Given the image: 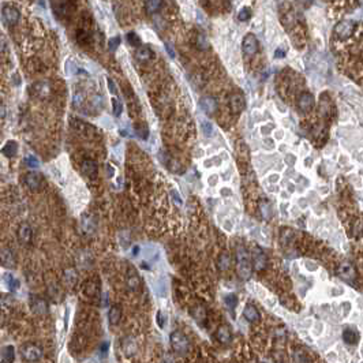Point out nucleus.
<instances>
[{
	"mask_svg": "<svg viewBox=\"0 0 363 363\" xmlns=\"http://www.w3.org/2000/svg\"><path fill=\"white\" fill-rule=\"evenodd\" d=\"M236 261H238V274L243 280H248L253 274V265L250 262V254L243 246L236 248Z\"/></svg>",
	"mask_w": 363,
	"mask_h": 363,
	"instance_id": "obj_1",
	"label": "nucleus"
},
{
	"mask_svg": "<svg viewBox=\"0 0 363 363\" xmlns=\"http://www.w3.org/2000/svg\"><path fill=\"white\" fill-rule=\"evenodd\" d=\"M171 347L176 354L185 355L190 349V343H189V339L182 332L176 330V332L171 333Z\"/></svg>",
	"mask_w": 363,
	"mask_h": 363,
	"instance_id": "obj_2",
	"label": "nucleus"
},
{
	"mask_svg": "<svg viewBox=\"0 0 363 363\" xmlns=\"http://www.w3.org/2000/svg\"><path fill=\"white\" fill-rule=\"evenodd\" d=\"M355 29L356 23L354 21H342L336 25L333 33L337 40H347L355 32Z\"/></svg>",
	"mask_w": 363,
	"mask_h": 363,
	"instance_id": "obj_3",
	"label": "nucleus"
},
{
	"mask_svg": "<svg viewBox=\"0 0 363 363\" xmlns=\"http://www.w3.org/2000/svg\"><path fill=\"white\" fill-rule=\"evenodd\" d=\"M21 354L22 358H23L26 362H37V361L41 359L42 351L38 345L32 344V343H28V344L22 345Z\"/></svg>",
	"mask_w": 363,
	"mask_h": 363,
	"instance_id": "obj_4",
	"label": "nucleus"
},
{
	"mask_svg": "<svg viewBox=\"0 0 363 363\" xmlns=\"http://www.w3.org/2000/svg\"><path fill=\"white\" fill-rule=\"evenodd\" d=\"M258 48H260V44H258V40H257V37L253 33H248V35L245 36L243 42H242V49H243L245 55H255L258 52Z\"/></svg>",
	"mask_w": 363,
	"mask_h": 363,
	"instance_id": "obj_5",
	"label": "nucleus"
},
{
	"mask_svg": "<svg viewBox=\"0 0 363 363\" xmlns=\"http://www.w3.org/2000/svg\"><path fill=\"white\" fill-rule=\"evenodd\" d=\"M1 18H3V21H4L6 25L14 26V25L18 23L21 15H19V11L15 7H13V6H4L3 10H1Z\"/></svg>",
	"mask_w": 363,
	"mask_h": 363,
	"instance_id": "obj_6",
	"label": "nucleus"
},
{
	"mask_svg": "<svg viewBox=\"0 0 363 363\" xmlns=\"http://www.w3.org/2000/svg\"><path fill=\"white\" fill-rule=\"evenodd\" d=\"M52 8L57 18H67L71 13L70 0H52Z\"/></svg>",
	"mask_w": 363,
	"mask_h": 363,
	"instance_id": "obj_7",
	"label": "nucleus"
},
{
	"mask_svg": "<svg viewBox=\"0 0 363 363\" xmlns=\"http://www.w3.org/2000/svg\"><path fill=\"white\" fill-rule=\"evenodd\" d=\"M229 107H231L232 114H235V115L240 114L242 111L245 110V107H246L245 96H243L242 93H239V92L232 93V95L229 96Z\"/></svg>",
	"mask_w": 363,
	"mask_h": 363,
	"instance_id": "obj_8",
	"label": "nucleus"
},
{
	"mask_svg": "<svg viewBox=\"0 0 363 363\" xmlns=\"http://www.w3.org/2000/svg\"><path fill=\"white\" fill-rule=\"evenodd\" d=\"M251 258H253V267L255 270H264L267 267V258L260 247H254Z\"/></svg>",
	"mask_w": 363,
	"mask_h": 363,
	"instance_id": "obj_9",
	"label": "nucleus"
},
{
	"mask_svg": "<svg viewBox=\"0 0 363 363\" xmlns=\"http://www.w3.org/2000/svg\"><path fill=\"white\" fill-rule=\"evenodd\" d=\"M313 107H314V97L307 92L302 93L299 98H298V108H299V111L303 112V114H307L308 111H311Z\"/></svg>",
	"mask_w": 363,
	"mask_h": 363,
	"instance_id": "obj_10",
	"label": "nucleus"
},
{
	"mask_svg": "<svg viewBox=\"0 0 363 363\" xmlns=\"http://www.w3.org/2000/svg\"><path fill=\"white\" fill-rule=\"evenodd\" d=\"M199 107L208 115H214L217 111V100L214 97L206 96L199 100Z\"/></svg>",
	"mask_w": 363,
	"mask_h": 363,
	"instance_id": "obj_11",
	"label": "nucleus"
},
{
	"mask_svg": "<svg viewBox=\"0 0 363 363\" xmlns=\"http://www.w3.org/2000/svg\"><path fill=\"white\" fill-rule=\"evenodd\" d=\"M25 183L30 190H40L42 186V176L38 172H28L25 175Z\"/></svg>",
	"mask_w": 363,
	"mask_h": 363,
	"instance_id": "obj_12",
	"label": "nucleus"
},
{
	"mask_svg": "<svg viewBox=\"0 0 363 363\" xmlns=\"http://www.w3.org/2000/svg\"><path fill=\"white\" fill-rule=\"evenodd\" d=\"M49 92H51V86L47 81H40V82H36L30 86V93L33 96L40 97V98L48 96Z\"/></svg>",
	"mask_w": 363,
	"mask_h": 363,
	"instance_id": "obj_13",
	"label": "nucleus"
},
{
	"mask_svg": "<svg viewBox=\"0 0 363 363\" xmlns=\"http://www.w3.org/2000/svg\"><path fill=\"white\" fill-rule=\"evenodd\" d=\"M126 280H127V287L130 288L131 291H137L139 286H141V279L138 276L137 269L133 267V265H130L129 269H127V277H126Z\"/></svg>",
	"mask_w": 363,
	"mask_h": 363,
	"instance_id": "obj_14",
	"label": "nucleus"
},
{
	"mask_svg": "<svg viewBox=\"0 0 363 363\" xmlns=\"http://www.w3.org/2000/svg\"><path fill=\"white\" fill-rule=\"evenodd\" d=\"M339 274H340L342 279L348 281V283H352L356 279L355 267H352L351 264H348V262H343L342 265L339 267Z\"/></svg>",
	"mask_w": 363,
	"mask_h": 363,
	"instance_id": "obj_15",
	"label": "nucleus"
},
{
	"mask_svg": "<svg viewBox=\"0 0 363 363\" xmlns=\"http://www.w3.org/2000/svg\"><path fill=\"white\" fill-rule=\"evenodd\" d=\"M30 308L37 315H45L48 313V305L41 298H33L30 302Z\"/></svg>",
	"mask_w": 363,
	"mask_h": 363,
	"instance_id": "obj_16",
	"label": "nucleus"
},
{
	"mask_svg": "<svg viewBox=\"0 0 363 363\" xmlns=\"http://www.w3.org/2000/svg\"><path fill=\"white\" fill-rule=\"evenodd\" d=\"M18 239L23 245H30V242L33 239V231L29 224H22L18 229Z\"/></svg>",
	"mask_w": 363,
	"mask_h": 363,
	"instance_id": "obj_17",
	"label": "nucleus"
},
{
	"mask_svg": "<svg viewBox=\"0 0 363 363\" xmlns=\"http://www.w3.org/2000/svg\"><path fill=\"white\" fill-rule=\"evenodd\" d=\"M216 337H217V340L220 343H223V344H228V343H231L232 340V332H231V329L229 326H227V325H220L217 330H216Z\"/></svg>",
	"mask_w": 363,
	"mask_h": 363,
	"instance_id": "obj_18",
	"label": "nucleus"
},
{
	"mask_svg": "<svg viewBox=\"0 0 363 363\" xmlns=\"http://www.w3.org/2000/svg\"><path fill=\"white\" fill-rule=\"evenodd\" d=\"M0 258H1V265H3V267L11 269V267H15L14 253H13L10 248H7V247L1 248V255H0Z\"/></svg>",
	"mask_w": 363,
	"mask_h": 363,
	"instance_id": "obj_19",
	"label": "nucleus"
},
{
	"mask_svg": "<svg viewBox=\"0 0 363 363\" xmlns=\"http://www.w3.org/2000/svg\"><path fill=\"white\" fill-rule=\"evenodd\" d=\"M83 175H86L88 178H95L97 173V164L93 160H85L81 165Z\"/></svg>",
	"mask_w": 363,
	"mask_h": 363,
	"instance_id": "obj_20",
	"label": "nucleus"
},
{
	"mask_svg": "<svg viewBox=\"0 0 363 363\" xmlns=\"http://www.w3.org/2000/svg\"><path fill=\"white\" fill-rule=\"evenodd\" d=\"M243 317L246 318L247 321H250V322L260 321V318H261L258 310L254 307L253 305H247L246 307H245V310H243Z\"/></svg>",
	"mask_w": 363,
	"mask_h": 363,
	"instance_id": "obj_21",
	"label": "nucleus"
},
{
	"mask_svg": "<svg viewBox=\"0 0 363 363\" xmlns=\"http://www.w3.org/2000/svg\"><path fill=\"white\" fill-rule=\"evenodd\" d=\"M152 56H153V52L148 47H138V49L135 51V59H137L138 62H149L152 59Z\"/></svg>",
	"mask_w": 363,
	"mask_h": 363,
	"instance_id": "obj_22",
	"label": "nucleus"
},
{
	"mask_svg": "<svg viewBox=\"0 0 363 363\" xmlns=\"http://www.w3.org/2000/svg\"><path fill=\"white\" fill-rule=\"evenodd\" d=\"M122 348H123V352L126 356H131L134 355L137 352V344L134 342V339L131 337H126L122 343Z\"/></svg>",
	"mask_w": 363,
	"mask_h": 363,
	"instance_id": "obj_23",
	"label": "nucleus"
},
{
	"mask_svg": "<svg viewBox=\"0 0 363 363\" xmlns=\"http://www.w3.org/2000/svg\"><path fill=\"white\" fill-rule=\"evenodd\" d=\"M120 318H122V308H120V306H117V305L112 306L110 308V311H108V320H110L111 325H117Z\"/></svg>",
	"mask_w": 363,
	"mask_h": 363,
	"instance_id": "obj_24",
	"label": "nucleus"
},
{
	"mask_svg": "<svg viewBox=\"0 0 363 363\" xmlns=\"http://www.w3.org/2000/svg\"><path fill=\"white\" fill-rule=\"evenodd\" d=\"M14 347L13 345H4L1 348V362L3 363H10L14 362L15 354H14Z\"/></svg>",
	"mask_w": 363,
	"mask_h": 363,
	"instance_id": "obj_25",
	"label": "nucleus"
},
{
	"mask_svg": "<svg viewBox=\"0 0 363 363\" xmlns=\"http://www.w3.org/2000/svg\"><path fill=\"white\" fill-rule=\"evenodd\" d=\"M231 267V255L229 253H221L217 258V267L220 270H228Z\"/></svg>",
	"mask_w": 363,
	"mask_h": 363,
	"instance_id": "obj_26",
	"label": "nucleus"
},
{
	"mask_svg": "<svg viewBox=\"0 0 363 363\" xmlns=\"http://www.w3.org/2000/svg\"><path fill=\"white\" fill-rule=\"evenodd\" d=\"M1 152H3V154L6 157H14L17 152H18V144L15 141H8L7 144L3 146V151Z\"/></svg>",
	"mask_w": 363,
	"mask_h": 363,
	"instance_id": "obj_27",
	"label": "nucleus"
},
{
	"mask_svg": "<svg viewBox=\"0 0 363 363\" xmlns=\"http://www.w3.org/2000/svg\"><path fill=\"white\" fill-rule=\"evenodd\" d=\"M64 284L67 288H74L76 284V272L74 269H67L64 272Z\"/></svg>",
	"mask_w": 363,
	"mask_h": 363,
	"instance_id": "obj_28",
	"label": "nucleus"
},
{
	"mask_svg": "<svg viewBox=\"0 0 363 363\" xmlns=\"http://www.w3.org/2000/svg\"><path fill=\"white\" fill-rule=\"evenodd\" d=\"M161 4H163V0H146L145 1V10L149 14H154L161 8Z\"/></svg>",
	"mask_w": 363,
	"mask_h": 363,
	"instance_id": "obj_29",
	"label": "nucleus"
},
{
	"mask_svg": "<svg viewBox=\"0 0 363 363\" xmlns=\"http://www.w3.org/2000/svg\"><path fill=\"white\" fill-rule=\"evenodd\" d=\"M343 339L347 344H355L358 342V335H356L355 330H352V329H345L344 333H343Z\"/></svg>",
	"mask_w": 363,
	"mask_h": 363,
	"instance_id": "obj_30",
	"label": "nucleus"
},
{
	"mask_svg": "<svg viewBox=\"0 0 363 363\" xmlns=\"http://www.w3.org/2000/svg\"><path fill=\"white\" fill-rule=\"evenodd\" d=\"M48 294L51 298H54L55 301H60V298H62V288L59 287V284H56L55 283V287H54V284H51L48 288Z\"/></svg>",
	"mask_w": 363,
	"mask_h": 363,
	"instance_id": "obj_31",
	"label": "nucleus"
},
{
	"mask_svg": "<svg viewBox=\"0 0 363 363\" xmlns=\"http://www.w3.org/2000/svg\"><path fill=\"white\" fill-rule=\"evenodd\" d=\"M126 38H127V42H129L130 45H133V47H141V38L138 37V35L135 32L127 33Z\"/></svg>",
	"mask_w": 363,
	"mask_h": 363,
	"instance_id": "obj_32",
	"label": "nucleus"
},
{
	"mask_svg": "<svg viewBox=\"0 0 363 363\" xmlns=\"http://www.w3.org/2000/svg\"><path fill=\"white\" fill-rule=\"evenodd\" d=\"M197 48L201 49V51H206V49L209 48V41H208V38H206V36L204 35H198L197 36Z\"/></svg>",
	"mask_w": 363,
	"mask_h": 363,
	"instance_id": "obj_33",
	"label": "nucleus"
},
{
	"mask_svg": "<svg viewBox=\"0 0 363 363\" xmlns=\"http://www.w3.org/2000/svg\"><path fill=\"white\" fill-rule=\"evenodd\" d=\"M250 17H251V10L248 7H243L240 10L239 13H238V19L240 22H246L250 19Z\"/></svg>",
	"mask_w": 363,
	"mask_h": 363,
	"instance_id": "obj_34",
	"label": "nucleus"
},
{
	"mask_svg": "<svg viewBox=\"0 0 363 363\" xmlns=\"http://www.w3.org/2000/svg\"><path fill=\"white\" fill-rule=\"evenodd\" d=\"M4 280L7 283V287L10 288V289H15V288L19 286V281L17 280V279H14V276H11V274H6V276H4Z\"/></svg>",
	"mask_w": 363,
	"mask_h": 363,
	"instance_id": "obj_35",
	"label": "nucleus"
},
{
	"mask_svg": "<svg viewBox=\"0 0 363 363\" xmlns=\"http://www.w3.org/2000/svg\"><path fill=\"white\" fill-rule=\"evenodd\" d=\"M112 107H114V115L115 116H120L122 115V111H123L122 103L117 98H112Z\"/></svg>",
	"mask_w": 363,
	"mask_h": 363,
	"instance_id": "obj_36",
	"label": "nucleus"
},
{
	"mask_svg": "<svg viewBox=\"0 0 363 363\" xmlns=\"http://www.w3.org/2000/svg\"><path fill=\"white\" fill-rule=\"evenodd\" d=\"M226 305L228 307L233 310V308L236 307V305H238V299H236V295L229 294L226 296Z\"/></svg>",
	"mask_w": 363,
	"mask_h": 363,
	"instance_id": "obj_37",
	"label": "nucleus"
},
{
	"mask_svg": "<svg viewBox=\"0 0 363 363\" xmlns=\"http://www.w3.org/2000/svg\"><path fill=\"white\" fill-rule=\"evenodd\" d=\"M119 44H120V37H112L108 40V49L111 52H115L119 47Z\"/></svg>",
	"mask_w": 363,
	"mask_h": 363,
	"instance_id": "obj_38",
	"label": "nucleus"
},
{
	"mask_svg": "<svg viewBox=\"0 0 363 363\" xmlns=\"http://www.w3.org/2000/svg\"><path fill=\"white\" fill-rule=\"evenodd\" d=\"M25 164L28 165L29 168H38L40 163H38V160L35 156H26L25 157Z\"/></svg>",
	"mask_w": 363,
	"mask_h": 363,
	"instance_id": "obj_39",
	"label": "nucleus"
},
{
	"mask_svg": "<svg viewBox=\"0 0 363 363\" xmlns=\"http://www.w3.org/2000/svg\"><path fill=\"white\" fill-rule=\"evenodd\" d=\"M135 131H137L138 135H139V137H142L144 139H146L148 135H149V130H148V127H146L145 124H138Z\"/></svg>",
	"mask_w": 363,
	"mask_h": 363,
	"instance_id": "obj_40",
	"label": "nucleus"
},
{
	"mask_svg": "<svg viewBox=\"0 0 363 363\" xmlns=\"http://www.w3.org/2000/svg\"><path fill=\"white\" fill-rule=\"evenodd\" d=\"M85 103V97L81 92H78L74 95V105H76V108H81L82 107V104Z\"/></svg>",
	"mask_w": 363,
	"mask_h": 363,
	"instance_id": "obj_41",
	"label": "nucleus"
},
{
	"mask_svg": "<svg viewBox=\"0 0 363 363\" xmlns=\"http://www.w3.org/2000/svg\"><path fill=\"white\" fill-rule=\"evenodd\" d=\"M202 131H204V134H205L206 137H212V134H213L212 124L209 123V122H202Z\"/></svg>",
	"mask_w": 363,
	"mask_h": 363,
	"instance_id": "obj_42",
	"label": "nucleus"
},
{
	"mask_svg": "<svg viewBox=\"0 0 363 363\" xmlns=\"http://www.w3.org/2000/svg\"><path fill=\"white\" fill-rule=\"evenodd\" d=\"M294 361H296V362H307L308 358L305 355V352H302V351H298V352H295Z\"/></svg>",
	"mask_w": 363,
	"mask_h": 363,
	"instance_id": "obj_43",
	"label": "nucleus"
},
{
	"mask_svg": "<svg viewBox=\"0 0 363 363\" xmlns=\"http://www.w3.org/2000/svg\"><path fill=\"white\" fill-rule=\"evenodd\" d=\"M171 197L172 199L175 201V204L178 206H182V198H180V195H179L178 190H175V189H172L171 190Z\"/></svg>",
	"mask_w": 363,
	"mask_h": 363,
	"instance_id": "obj_44",
	"label": "nucleus"
},
{
	"mask_svg": "<svg viewBox=\"0 0 363 363\" xmlns=\"http://www.w3.org/2000/svg\"><path fill=\"white\" fill-rule=\"evenodd\" d=\"M107 85H108V89H110V92L112 93V95H116L117 93V89H116V85H115V82L111 79V78H108L107 79Z\"/></svg>",
	"mask_w": 363,
	"mask_h": 363,
	"instance_id": "obj_45",
	"label": "nucleus"
},
{
	"mask_svg": "<svg viewBox=\"0 0 363 363\" xmlns=\"http://www.w3.org/2000/svg\"><path fill=\"white\" fill-rule=\"evenodd\" d=\"M261 210H264V212H262L264 217H265V219H269V214H267V213H269V210H270V209H269V205H267V202H265L264 205L261 206Z\"/></svg>",
	"mask_w": 363,
	"mask_h": 363,
	"instance_id": "obj_46",
	"label": "nucleus"
},
{
	"mask_svg": "<svg viewBox=\"0 0 363 363\" xmlns=\"http://www.w3.org/2000/svg\"><path fill=\"white\" fill-rule=\"evenodd\" d=\"M165 49H167L168 55L171 56V57H175V51H173V48H172V45L170 42H165Z\"/></svg>",
	"mask_w": 363,
	"mask_h": 363,
	"instance_id": "obj_47",
	"label": "nucleus"
},
{
	"mask_svg": "<svg viewBox=\"0 0 363 363\" xmlns=\"http://www.w3.org/2000/svg\"><path fill=\"white\" fill-rule=\"evenodd\" d=\"M101 355H105L107 354V351L110 349V343L108 342H104L103 344H101Z\"/></svg>",
	"mask_w": 363,
	"mask_h": 363,
	"instance_id": "obj_48",
	"label": "nucleus"
},
{
	"mask_svg": "<svg viewBox=\"0 0 363 363\" xmlns=\"http://www.w3.org/2000/svg\"><path fill=\"white\" fill-rule=\"evenodd\" d=\"M284 55H286V52H284V51H281V49H277V51L274 52V56H276L277 59H280V57H284Z\"/></svg>",
	"mask_w": 363,
	"mask_h": 363,
	"instance_id": "obj_49",
	"label": "nucleus"
},
{
	"mask_svg": "<svg viewBox=\"0 0 363 363\" xmlns=\"http://www.w3.org/2000/svg\"><path fill=\"white\" fill-rule=\"evenodd\" d=\"M296 1H298L299 4H302L303 7H307L308 4H310V3H311L313 0H296Z\"/></svg>",
	"mask_w": 363,
	"mask_h": 363,
	"instance_id": "obj_50",
	"label": "nucleus"
},
{
	"mask_svg": "<svg viewBox=\"0 0 363 363\" xmlns=\"http://www.w3.org/2000/svg\"><path fill=\"white\" fill-rule=\"evenodd\" d=\"M107 172H108L110 176H114V168L111 165H107Z\"/></svg>",
	"mask_w": 363,
	"mask_h": 363,
	"instance_id": "obj_51",
	"label": "nucleus"
},
{
	"mask_svg": "<svg viewBox=\"0 0 363 363\" xmlns=\"http://www.w3.org/2000/svg\"><path fill=\"white\" fill-rule=\"evenodd\" d=\"M359 4H361V7L363 8V0H359Z\"/></svg>",
	"mask_w": 363,
	"mask_h": 363,
	"instance_id": "obj_52",
	"label": "nucleus"
}]
</instances>
